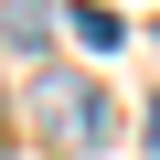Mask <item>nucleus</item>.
<instances>
[{
  "label": "nucleus",
  "instance_id": "1",
  "mask_svg": "<svg viewBox=\"0 0 160 160\" xmlns=\"http://www.w3.org/2000/svg\"><path fill=\"white\" fill-rule=\"evenodd\" d=\"M43 118L64 149H107V96L96 86H64V75H43Z\"/></svg>",
  "mask_w": 160,
  "mask_h": 160
},
{
  "label": "nucleus",
  "instance_id": "2",
  "mask_svg": "<svg viewBox=\"0 0 160 160\" xmlns=\"http://www.w3.org/2000/svg\"><path fill=\"white\" fill-rule=\"evenodd\" d=\"M139 139H149V160H160V96H149V118H139Z\"/></svg>",
  "mask_w": 160,
  "mask_h": 160
}]
</instances>
